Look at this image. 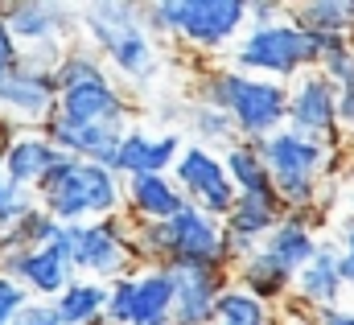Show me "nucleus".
I'll use <instances>...</instances> for the list:
<instances>
[{
    "label": "nucleus",
    "instance_id": "nucleus-3",
    "mask_svg": "<svg viewBox=\"0 0 354 325\" xmlns=\"http://www.w3.org/2000/svg\"><path fill=\"white\" fill-rule=\"evenodd\" d=\"M83 33L95 41V50L132 82H145L157 75L161 58L153 46V33L145 25V8L140 4H91L83 8Z\"/></svg>",
    "mask_w": 354,
    "mask_h": 325
},
{
    "label": "nucleus",
    "instance_id": "nucleus-14",
    "mask_svg": "<svg viewBox=\"0 0 354 325\" xmlns=\"http://www.w3.org/2000/svg\"><path fill=\"white\" fill-rule=\"evenodd\" d=\"M8 21V33L17 37L21 50H46V46H62L66 33L79 29V21H71V8L62 4H41V0H17L0 8Z\"/></svg>",
    "mask_w": 354,
    "mask_h": 325
},
{
    "label": "nucleus",
    "instance_id": "nucleus-27",
    "mask_svg": "<svg viewBox=\"0 0 354 325\" xmlns=\"http://www.w3.org/2000/svg\"><path fill=\"white\" fill-rule=\"evenodd\" d=\"M33 210H41V198L25 185H12L0 177V235H8L12 227H21Z\"/></svg>",
    "mask_w": 354,
    "mask_h": 325
},
{
    "label": "nucleus",
    "instance_id": "nucleus-10",
    "mask_svg": "<svg viewBox=\"0 0 354 325\" xmlns=\"http://www.w3.org/2000/svg\"><path fill=\"white\" fill-rule=\"evenodd\" d=\"M58 115V71L21 62L8 79L0 82V120L41 128Z\"/></svg>",
    "mask_w": 354,
    "mask_h": 325
},
{
    "label": "nucleus",
    "instance_id": "nucleus-4",
    "mask_svg": "<svg viewBox=\"0 0 354 325\" xmlns=\"http://www.w3.org/2000/svg\"><path fill=\"white\" fill-rule=\"evenodd\" d=\"M252 21V4L243 0H157L145 4L149 33H174L194 50H223Z\"/></svg>",
    "mask_w": 354,
    "mask_h": 325
},
{
    "label": "nucleus",
    "instance_id": "nucleus-35",
    "mask_svg": "<svg viewBox=\"0 0 354 325\" xmlns=\"http://www.w3.org/2000/svg\"><path fill=\"white\" fill-rule=\"evenodd\" d=\"M17 136H12V124L8 120H0V153H8V145H12Z\"/></svg>",
    "mask_w": 354,
    "mask_h": 325
},
{
    "label": "nucleus",
    "instance_id": "nucleus-21",
    "mask_svg": "<svg viewBox=\"0 0 354 325\" xmlns=\"http://www.w3.org/2000/svg\"><path fill=\"white\" fill-rule=\"evenodd\" d=\"M223 165H227V173H231V181H235L239 198H272V202H280V198H276L272 169H268L260 145H252V140L231 145V149L223 153Z\"/></svg>",
    "mask_w": 354,
    "mask_h": 325
},
{
    "label": "nucleus",
    "instance_id": "nucleus-12",
    "mask_svg": "<svg viewBox=\"0 0 354 325\" xmlns=\"http://www.w3.org/2000/svg\"><path fill=\"white\" fill-rule=\"evenodd\" d=\"M0 272L12 276V280H21V284H25L33 297H41V301H58V297L79 280L71 255L58 243L33 247V251H4V255H0Z\"/></svg>",
    "mask_w": 354,
    "mask_h": 325
},
{
    "label": "nucleus",
    "instance_id": "nucleus-25",
    "mask_svg": "<svg viewBox=\"0 0 354 325\" xmlns=\"http://www.w3.org/2000/svg\"><path fill=\"white\" fill-rule=\"evenodd\" d=\"M214 325H272L268 301L252 297L248 288H227L214 309Z\"/></svg>",
    "mask_w": 354,
    "mask_h": 325
},
{
    "label": "nucleus",
    "instance_id": "nucleus-9",
    "mask_svg": "<svg viewBox=\"0 0 354 325\" xmlns=\"http://www.w3.org/2000/svg\"><path fill=\"white\" fill-rule=\"evenodd\" d=\"M174 181L189 206H198V210H206L223 223L239 202V189H235L223 157H214V149H202V145H189L181 153V161L174 165Z\"/></svg>",
    "mask_w": 354,
    "mask_h": 325
},
{
    "label": "nucleus",
    "instance_id": "nucleus-34",
    "mask_svg": "<svg viewBox=\"0 0 354 325\" xmlns=\"http://www.w3.org/2000/svg\"><path fill=\"white\" fill-rule=\"evenodd\" d=\"M317 322L322 325H354V313L351 309H330V313H322Z\"/></svg>",
    "mask_w": 354,
    "mask_h": 325
},
{
    "label": "nucleus",
    "instance_id": "nucleus-15",
    "mask_svg": "<svg viewBox=\"0 0 354 325\" xmlns=\"http://www.w3.org/2000/svg\"><path fill=\"white\" fill-rule=\"evenodd\" d=\"M128 120L120 124H87V128H75V124H62V120H50L46 124V136L75 161H95L115 169V157H120V145L128 136Z\"/></svg>",
    "mask_w": 354,
    "mask_h": 325
},
{
    "label": "nucleus",
    "instance_id": "nucleus-29",
    "mask_svg": "<svg viewBox=\"0 0 354 325\" xmlns=\"http://www.w3.org/2000/svg\"><path fill=\"white\" fill-rule=\"evenodd\" d=\"M25 305H29V288L21 280H12V276L0 272V325H12Z\"/></svg>",
    "mask_w": 354,
    "mask_h": 325
},
{
    "label": "nucleus",
    "instance_id": "nucleus-6",
    "mask_svg": "<svg viewBox=\"0 0 354 325\" xmlns=\"http://www.w3.org/2000/svg\"><path fill=\"white\" fill-rule=\"evenodd\" d=\"M235 71L256 75V79H301L305 71L317 66V37L305 33L297 21H276V25H252L235 50H231Z\"/></svg>",
    "mask_w": 354,
    "mask_h": 325
},
{
    "label": "nucleus",
    "instance_id": "nucleus-19",
    "mask_svg": "<svg viewBox=\"0 0 354 325\" xmlns=\"http://www.w3.org/2000/svg\"><path fill=\"white\" fill-rule=\"evenodd\" d=\"M256 251L264 255V259L276 268V272H280V276L297 280V272H301V268H305L317 251H322V243L313 239V231H309L297 214H284V223H280V227H276L264 243L256 247Z\"/></svg>",
    "mask_w": 354,
    "mask_h": 325
},
{
    "label": "nucleus",
    "instance_id": "nucleus-33",
    "mask_svg": "<svg viewBox=\"0 0 354 325\" xmlns=\"http://www.w3.org/2000/svg\"><path fill=\"white\" fill-rule=\"evenodd\" d=\"M284 4H252V25H276Z\"/></svg>",
    "mask_w": 354,
    "mask_h": 325
},
{
    "label": "nucleus",
    "instance_id": "nucleus-36",
    "mask_svg": "<svg viewBox=\"0 0 354 325\" xmlns=\"http://www.w3.org/2000/svg\"><path fill=\"white\" fill-rule=\"evenodd\" d=\"M292 325H322V322H292Z\"/></svg>",
    "mask_w": 354,
    "mask_h": 325
},
{
    "label": "nucleus",
    "instance_id": "nucleus-23",
    "mask_svg": "<svg viewBox=\"0 0 354 325\" xmlns=\"http://www.w3.org/2000/svg\"><path fill=\"white\" fill-rule=\"evenodd\" d=\"M62 325H107V284L79 276L58 301H54Z\"/></svg>",
    "mask_w": 354,
    "mask_h": 325
},
{
    "label": "nucleus",
    "instance_id": "nucleus-5",
    "mask_svg": "<svg viewBox=\"0 0 354 325\" xmlns=\"http://www.w3.org/2000/svg\"><path fill=\"white\" fill-rule=\"evenodd\" d=\"M62 124L87 128V124H120L128 120V99L103 71L95 54L71 50L58 66V115Z\"/></svg>",
    "mask_w": 354,
    "mask_h": 325
},
{
    "label": "nucleus",
    "instance_id": "nucleus-13",
    "mask_svg": "<svg viewBox=\"0 0 354 325\" xmlns=\"http://www.w3.org/2000/svg\"><path fill=\"white\" fill-rule=\"evenodd\" d=\"M177 284L174 297V325H214V309L227 292V268H198L177 263L169 268Z\"/></svg>",
    "mask_w": 354,
    "mask_h": 325
},
{
    "label": "nucleus",
    "instance_id": "nucleus-16",
    "mask_svg": "<svg viewBox=\"0 0 354 325\" xmlns=\"http://www.w3.org/2000/svg\"><path fill=\"white\" fill-rule=\"evenodd\" d=\"M185 145L177 132L165 136H149L145 128H132L120 145V157H115V173L120 177H145V173H169L181 161Z\"/></svg>",
    "mask_w": 354,
    "mask_h": 325
},
{
    "label": "nucleus",
    "instance_id": "nucleus-30",
    "mask_svg": "<svg viewBox=\"0 0 354 325\" xmlns=\"http://www.w3.org/2000/svg\"><path fill=\"white\" fill-rule=\"evenodd\" d=\"M17 66H21V46H17V37L8 33V21H4V12H0V82L8 79Z\"/></svg>",
    "mask_w": 354,
    "mask_h": 325
},
{
    "label": "nucleus",
    "instance_id": "nucleus-2",
    "mask_svg": "<svg viewBox=\"0 0 354 325\" xmlns=\"http://www.w3.org/2000/svg\"><path fill=\"white\" fill-rule=\"evenodd\" d=\"M206 99L210 107L227 111L231 124L239 128V140L260 145L268 136H276L280 128H288V86L272 79H256L243 71H214L206 75Z\"/></svg>",
    "mask_w": 354,
    "mask_h": 325
},
{
    "label": "nucleus",
    "instance_id": "nucleus-8",
    "mask_svg": "<svg viewBox=\"0 0 354 325\" xmlns=\"http://www.w3.org/2000/svg\"><path fill=\"white\" fill-rule=\"evenodd\" d=\"M71 255L75 272L87 276V280H99V284H111L120 276H132L128 263L136 259L132 251V227L115 219H103V223H83V227H62V235L54 239Z\"/></svg>",
    "mask_w": 354,
    "mask_h": 325
},
{
    "label": "nucleus",
    "instance_id": "nucleus-17",
    "mask_svg": "<svg viewBox=\"0 0 354 325\" xmlns=\"http://www.w3.org/2000/svg\"><path fill=\"white\" fill-rule=\"evenodd\" d=\"M342 292H346V280H342V251H334V247H322V251L297 272V280H292L297 305H313V309H322V313L338 309Z\"/></svg>",
    "mask_w": 354,
    "mask_h": 325
},
{
    "label": "nucleus",
    "instance_id": "nucleus-20",
    "mask_svg": "<svg viewBox=\"0 0 354 325\" xmlns=\"http://www.w3.org/2000/svg\"><path fill=\"white\" fill-rule=\"evenodd\" d=\"M128 206L136 214V223H169L177 210L185 206V194L177 189L169 173H145V177H128Z\"/></svg>",
    "mask_w": 354,
    "mask_h": 325
},
{
    "label": "nucleus",
    "instance_id": "nucleus-18",
    "mask_svg": "<svg viewBox=\"0 0 354 325\" xmlns=\"http://www.w3.org/2000/svg\"><path fill=\"white\" fill-rule=\"evenodd\" d=\"M62 157H66V153H62L46 132H21V136L8 145V153H4V181L25 185V189L37 194V185L50 177V169L62 161Z\"/></svg>",
    "mask_w": 354,
    "mask_h": 325
},
{
    "label": "nucleus",
    "instance_id": "nucleus-22",
    "mask_svg": "<svg viewBox=\"0 0 354 325\" xmlns=\"http://www.w3.org/2000/svg\"><path fill=\"white\" fill-rule=\"evenodd\" d=\"M288 17L305 33H313L317 41L354 37V0H309V4H292Z\"/></svg>",
    "mask_w": 354,
    "mask_h": 325
},
{
    "label": "nucleus",
    "instance_id": "nucleus-38",
    "mask_svg": "<svg viewBox=\"0 0 354 325\" xmlns=\"http://www.w3.org/2000/svg\"><path fill=\"white\" fill-rule=\"evenodd\" d=\"M0 255H4V251H0Z\"/></svg>",
    "mask_w": 354,
    "mask_h": 325
},
{
    "label": "nucleus",
    "instance_id": "nucleus-1",
    "mask_svg": "<svg viewBox=\"0 0 354 325\" xmlns=\"http://www.w3.org/2000/svg\"><path fill=\"white\" fill-rule=\"evenodd\" d=\"M37 198H41V210H50L62 227H83V223L115 219L128 189L120 173L107 165L62 157L50 169V177L37 185Z\"/></svg>",
    "mask_w": 354,
    "mask_h": 325
},
{
    "label": "nucleus",
    "instance_id": "nucleus-11",
    "mask_svg": "<svg viewBox=\"0 0 354 325\" xmlns=\"http://www.w3.org/2000/svg\"><path fill=\"white\" fill-rule=\"evenodd\" d=\"M288 128L305 132L313 140H326V145L342 128V120H338V86L317 66L305 71L301 79H292V86H288Z\"/></svg>",
    "mask_w": 354,
    "mask_h": 325
},
{
    "label": "nucleus",
    "instance_id": "nucleus-32",
    "mask_svg": "<svg viewBox=\"0 0 354 325\" xmlns=\"http://www.w3.org/2000/svg\"><path fill=\"white\" fill-rule=\"evenodd\" d=\"M342 280H346V288H354V223L342 235Z\"/></svg>",
    "mask_w": 354,
    "mask_h": 325
},
{
    "label": "nucleus",
    "instance_id": "nucleus-7",
    "mask_svg": "<svg viewBox=\"0 0 354 325\" xmlns=\"http://www.w3.org/2000/svg\"><path fill=\"white\" fill-rule=\"evenodd\" d=\"M260 153H264L268 169H272V181H276V198L288 214L313 206L317 198V185H322V173L330 165V145L326 140H313L305 132H292V128H280L276 136L260 140Z\"/></svg>",
    "mask_w": 354,
    "mask_h": 325
},
{
    "label": "nucleus",
    "instance_id": "nucleus-26",
    "mask_svg": "<svg viewBox=\"0 0 354 325\" xmlns=\"http://www.w3.org/2000/svg\"><path fill=\"white\" fill-rule=\"evenodd\" d=\"M194 132L202 136V149L210 145V149H231V145H239V128L231 124V115L227 111H218V107H210V103H198L194 107Z\"/></svg>",
    "mask_w": 354,
    "mask_h": 325
},
{
    "label": "nucleus",
    "instance_id": "nucleus-28",
    "mask_svg": "<svg viewBox=\"0 0 354 325\" xmlns=\"http://www.w3.org/2000/svg\"><path fill=\"white\" fill-rule=\"evenodd\" d=\"M132 322V276H120L107 284V325Z\"/></svg>",
    "mask_w": 354,
    "mask_h": 325
},
{
    "label": "nucleus",
    "instance_id": "nucleus-24",
    "mask_svg": "<svg viewBox=\"0 0 354 325\" xmlns=\"http://www.w3.org/2000/svg\"><path fill=\"white\" fill-rule=\"evenodd\" d=\"M284 214H288V210H284L280 202H272V198H239L235 210L227 214V231L260 247L268 235L284 223Z\"/></svg>",
    "mask_w": 354,
    "mask_h": 325
},
{
    "label": "nucleus",
    "instance_id": "nucleus-31",
    "mask_svg": "<svg viewBox=\"0 0 354 325\" xmlns=\"http://www.w3.org/2000/svg\"><path fill=\"white\" fill-rule=\"evenodd\" d=\"M12 325H62V317H58L54 301H29V305L17 313Z\"/></svg>",
    "mask_w": 354,
    "mask_h": 325
},
{
    "label": "nucleus",
    "instance_id": "nucleus-37",
    "mask_svg": "<svg viewBox=\"0 0 354 325\" xmlns=\"http://www.w3.org/2000/svg\"><path fill=\"white\" fill-rule=\"evenodd\" d=\"M351 210H354V194H351Z\"/></svg>",
    "mask_w": 354,
    "mask_h": 325
}]
</instances>
